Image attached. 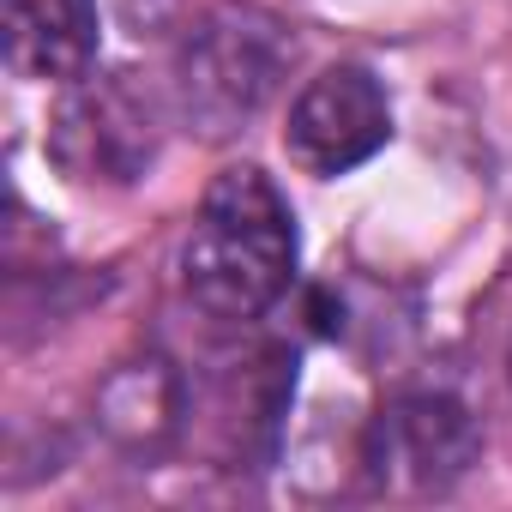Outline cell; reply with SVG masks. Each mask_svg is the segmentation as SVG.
<instances>
[{"instance_id": "cell-1", "label": "cell", "mask_w": 512, "mask_h": 512, "mask_svg": "<svg viewBox=\"0 0 512 512\" xmlns=\"http://www.w3.org/2000/svg\"><path fill=\"white\" fill-rule=\"evenodd\" d=\"M296 278V217L266 169H223L181 241V284L211 320H260Z\"/></svg>"}, {"instance_id": "cell-2", "label": "cell", "mask_w": 512, "mask_h": 512, "mask_svg": "<svg viewBox=\"0 0 512 512\" xmlns=\"http://www.w3.org/2000/svg\"><path fill=\"white\" fill-rule=\"evenodd\" d=\"M290 37L266 13H217L205 19L181 55H175V109L205 139H223L260 115L284 73H290Z\"/></svg>"}, {"instance_id": "cell-3", "label": "cell", "mask_w": 512, "mask_h": 512, "mask_svg": "<svg viewBox=\"0 0 512 512\" xmlns=\"http://www.w3.org/2000/svg\"><path fill=\"white\" fill-rule=\"evenodd\" d=\"M49 157L85 187L139 181L151 169V157H157V109H151V97L127 73L79 79L61 97L55 121H49Z\"/></svg>"}, {"instance_id": "cell-4", "label": "cell", "mask_w": 512, "mask_h": 512, "mask_svg": "<svg viewBox=\"0 0 512 512\" xmlns=\"http://www.w3.org/2000/svg\"><path fill=\"white\" fill-rule=\"evenodd\" d=\"M362 458L374 464L380 488L446 494L482 458V434H476V416L458 398H446V392H404V398H392L374 416Z\"/></svg>"}, {"instance_id": "cell-5", "label": "cell", "mask_w": 512, "mask_h": 512, "mask_svg": "<svg viewBox=\"0 0 512 512\" xmlns=\"http://www.w3.org/2000/svg\"><path fill=\"white\" fill-rule=\"evenodd\" d=\"M392 139V103L368 67H326L290 103L284 151L308 175H350Z\"/></svg>"}, {"instance_id": "cell-6", "label": "cell", "mask_w": 512, "mask_h": 512, "mask_svg": "<svg viewBox=\"0 0 512 512\" xmlns=\"http://www.w3.org/2000/svg\"><path fill=\"white\" fill-rule=\"evenodd\" d=\"M7 61L19 79H85L97 61L91 0H7Z\"/></svg>"}, {"instance_id": "cell-7", "label": "cell", "mask_w": 512, "mask_h": 512, "mask_svg": "<svg viewBox=\"0 0 512 512\" xmlns=\"http://www.w3.org/2000/svg\"><path fill=\"white\" fill-rule=\"evenodd\" d=\"M97 416L103 428L127 446V452H157L175 428H181V374L157 356L145 362H127L103 398H97Z\"/></svg>"}, {"instance_id": "cell-8", "label": "cell", "mask_w": 512, "mask_h": 512, "mask_svg": "<svg viewBox=\"0 0 512 512\" xmlns=\"http://www.w3.org/2000/svg\"><path fill=\"white\" fill-rule=\"evenodd\" d=\"M506 380H512V344H506Z\"/></svg>"}]
</instances>
